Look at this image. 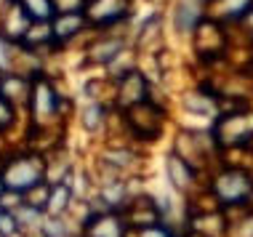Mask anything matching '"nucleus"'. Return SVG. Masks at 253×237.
Segmentation results:
<instances>
[{
    "label": "nucleus",
    "mask_w": 253,
    "mask_h": 237,
    "mask_svg": "<svg viewBox=\"0 0 253 237\" xmlns=\"http://www.w3.org/2000/svg\"><path fill=\"white\" fill-rule=\"evenodd\" d=\"M11 118H13V115H11L8 101H5V99H0V128H5V125H8V123H11Z\"/></svg>",
    "instance_id": "nucleus-7"
},
{
    "label": "nucleus",
    "mask_w": 253,
    "mask_h": 237,
    "mask_svg": "<svg viewBox=\"0 0 253 237\" xmlns=\"http://www.w3.org/2000/svg\"><path fill=\"white\" fill-rule=\"evenodd\" d=\"M16 232V216L8 213V211H0V235H13Z\"/></svg>",
    "instance_id": "nucleus-6"
},
{
    "label": "nucleus",
    "mask_w": 253,
    "mask_h": 237,
    "mask_svg": "<svg viewBox=\"0 0 253 237\" xmlns=\"http://www.w3.org/2000/svg\"><path fill=\"white\" fill-rule=\"evenodd\" d=\"M67 200H70V187L59 184L56 189H53V195L48 198V211L51 213H61L67 208Z\"/></svg>",
    "instance_id": "nucleus-5"
},
{
    "label": "nucleus",
    "mask_w": 253,
    "mask_h": 237,
    "mask_svg": "<svg viewBox=\"0 0 253 237\" xmlns=\"http://www.w3.org/2000/svg\"><path fill=\"white\" fill-rule=\"evenodd\" d=\"M5 62H8V59H5V48H3V43H0V67H5Z\"/></svg>",
    "instance_id": "nucleus-9"
},
{
    "label": "nucleus",
    "mask_w": 253,
    "mask_h": 237,
    "mask_svg": "<svg viewBox=\"0 0 253 237\" xmlns=\"http://www.w3.org/2000/svg\"><path fill=\"white\" fill-rule=\"evenodd\" d=\"M22 11L27 16H32L35 22H43V19L51 16L53 5H51V0H22Z\"/></svg>",
    "instance_id": "nucleus-3"
},
{
    "label": "nucleus",
    "mask_w": 253,
    "mask_h": 237,
    "mask_svg": "<svg viewBox=\"0 0 253 237\" xmlns=\"http://www.w3.org/2000/svg\"><path fill=\"white\" fill-rule=\"evenodd\" d=\"M40 176H43L40 162H38L35 158H22V160H16V162L8 168L5 181H8L11 189H30V187L40 184Z\"/></svg>",
    "instance_id": "nucleus-1"
},
{
    "label": "nucleus",
    "mask_w": 253,
    "mask_h": 237,
    "mask_svg": "<svg viewBox=\"0 0 253 237\" xmlns=\"http://www.w3.org/2000/svg\"><path fill=\"white\" fill-rule=\"evenodd\" d=\"M80 24H83V19H80L78 13H64V16L53 24V32H56L59 38H70V35H75V30H78Z\"/></svg>",
    "instance_id": "nucleus-4"
},
{
    "label": "nucleus",
    "mask_w": 253,
    "mask_h": 237,
    "mask_svg": "<svg viewBox=\"0 0 253 237\" xmlns=\"http://www.w3.org/2000/svg\"><path fill=\"white\" fill-rule=\"evenodd\" d=\"M141 237H170V232L168 229H163V227H147L144 232H141Z\"/></svg>",
    "instance_id": "nucleus-8"
},
{
    "label": "nucleus",
    "mask_w": 253,
    "mask_h": 237,
    "mask_svg": "<svg viewBox=\"0 0 253 237\" xmlns=\"http://www.w3.org/2000/svg\"><path fill=\"white\" fill-rule=\"evenodd\" d=\"M216 195L221 198L224 202H237V200H245L251 192V181L245 173H237V171H229L224 176H218V184L213 187Z\"/></svg>",
    "instance_id": "nucleus-2"
},
{
    "label": "nucleus",
    "mask_w": 253,
    "mask_h": 237,
    "mask_svg": "<svg viewBox=\"0 0 253 237\" xmlns=\"http://www.w3.org/2000/svg\"><path fill=\"white\" fill-rule=\"evenodd\" d=\"M3 189H5V184H3V181H0V195H3Z\"/></svg>",
    "instance_id": "nucleus-10"
}]
</instances>
